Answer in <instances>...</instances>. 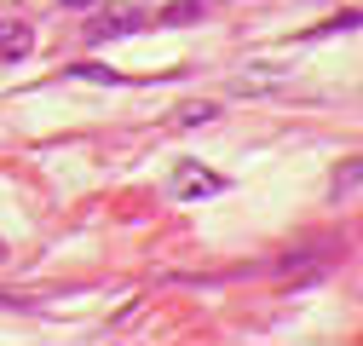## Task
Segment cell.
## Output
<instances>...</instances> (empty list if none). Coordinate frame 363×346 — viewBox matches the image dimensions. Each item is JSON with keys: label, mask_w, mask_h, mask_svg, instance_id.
I'll return each mask as SVG.
<instances>
[{"label": "cell", "mask_w": 363, "mask_h": 346, "mask_svg": "<svg viewBox=\"0 0 363 346\" xmlns=\"http://www.w3.org/2000/svg\"><path fill=\"white\" fill-rule=\"evenodd\" d=\"M219 191H225V179H219L213 167H196V162H185V167L173 173V196H185V202H196V196H219Z\"/></svg>", "instance_id": "1"}, {"label": "cell", "mask_w": 363, "mask_h": 346, "mask_svg": "<svg viewBox=\"0 0 363 346\" xmlns=\"http://www.w3.org/2000/svg\"><path fill=\"white\" fill-rule=\"evenodd\" d=\"M29 52H35V29L18 18H0V64H18Z\"/></svg>", "instance_id": "2"}, {"label": "cell", "mask_w": 363, "mask_h": 346, "mask_svg": "<svg viewBox=\"0 0 363 346\" xmlns=\"http://www.w3.org/2000/svg\"><path fill=\"white\" fill-rule=\"evenodd\" d=\"M357 179H363V162H352V167H340V173H335V196H340V191H352Z\"/></svg>", "instance_id": "3"}, {"label": "cell", "mask_w": 363, "mask_h": 346, "mask_svg": "<svg viewBox=\"0 0 363 346\" xmlns=\"http://www.w3.org/2000/svg\"><path fill=\"white\" fill-rule=\"evenodd\" d=\"M64 6H99V0H64Z\"/></svg>", "instance_id": "4"}]
</instances>
